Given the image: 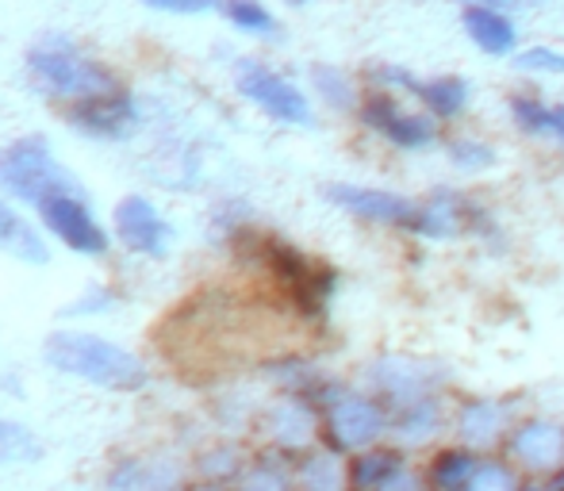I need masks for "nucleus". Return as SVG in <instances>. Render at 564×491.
<instances>
[{"instance_id": "obj_10", "label": "nucleus", "mask_w": 564, "mask_h": 491, "mask_svg": "<svg viewBox=\"0 0 564 491\" xmlns=\"http://www.w3.org/2000/svg\"><path fill=\"white\" fill-rule=\"evenodd\" d=\"M460 28H465V35L473 39L484 54H511L514 43H519V31H514L511 15L496 12V8L465 4V12H460Z\"/></svg>"}, {"instance_id": "obj_18", "label": "nucleus", "mask_w": 564, "mask_h": 491, "mask_svg": "<svg viewBox=\"0 0 564 491\" xmlns=\"http://www.w3.org/2000/svg\"><path fill=\"white\" fill-rule=\"evenodd\" d=\"M227 15L238 31H253V35H269L276 28L273 12L258 0H227Z\"/></svg>"}, {"instance_id": "obj_7", "label": "nucleus", "mask_w": 564, "mask_h": 491, "mask_svg": "<svg viewBox=\"0 0 564 491\" xmlns=\"http://www.w3.org/2000/svg\"><path fill=\"white\" fill-rule=\"evenodd\" d=\"M39 211H43V223L51 227L69 250H77V253L108 250V234L97 227V219H93L89 204H85L82 196H54V200H46Z\"/></svg>"}, {"instance_id": "obj_13", "label": "nucleus", "mask_w": 564, "mask_h": 491, "mask_svg": "<svg viewBox=\"0 0 564 491\" xmlns=\"http://www.w3.org/2000/svg\"><path fill=\"white\" fill-rule=\"evenodd\" d=\"M511 116L527 134H550V139H564V105H542L538 97H511Z\"/></svg>"}, {"instance_id": "obj_23", "label": "nucleus", "mask_w": 564, "mask_h": 491, "mask_svg": "<svg viewBox=\"0 0 564 491\" xmlns=\"http://www.w3.org/2000/svg\"><path fill=\"white\" fill-rule=\"evenodd\" d=\"M395 472V454H377V457H361L354 469V480L361 488H384V480Z\"/></svg>"}, {"instance_id": "obj_21", "label": "nucleus", "mask_w": 564, "mask_h": 491, "mask_svg": "<svg viewBox=\"0 0 564 491\" xmlns=\"http://www.w3.org/2000/svg\"><path fill=\"white\" fill-rule=\"evenodd\" d=\"M449 162L465 173H480V170H491L496 165V150L484 146V142H473V139H460L449 146Z\"/></svg>"}, {"instance_id": "obj_3", "label": "nucleus", "mask_w": 564, "mask_h": 491, "mask_svg": "<svg viewBox=\"0 0 564 491\" xmlns=\"http://www.w3.org/2000/svg\"><path fill=\"white\" fill-rule=\"evenodd\" d=\"M31 69H35V77L46 89L62 92V97L93 100V97H105V92H116V77L105 66H97L93 58H82L62 39L35 46L31 51Z\"/></svg>"}, {"instance_id": "obj_28", "label": "nucleus", "mask_w": 564, "mask_h": 491, "mask_svg": "<svg viewBox=\"0 0 564 491\" xmlns=\"http://www.w3.org/2000/svg\"><path fill=\"white\" fill-rule=\"evenodd\" d=\"M289 4H307V0H289Z\"/></svg>"}, {"instance_id": "obj_24", "label": "nucleus", "mask_w": 564, "mask_h": 491, "mask_svg": "<svg viewBox=\"0 0 564 491\" xmlns=\"http://www.w3.org/2000/svg\"><path fill=\"white\" fill-rule=\"evenodd\" d=\"M465 491H511V472L499 465H480Z\"/></svg>"}, {"instance_id": "obj_27", "label": "nucleus", "mask_w": 564, "mask_h": 491, "mask_svg": "<svg viewBox=\"0 0 564 491\" xmlns=\"http://www.w3.org/2000/svg\"><path fill=\"white\" fill-rule=\"evenodd\" d=\"M460 4H480V8H496V12H514V8H527L534 0H460Z\"/></svg>"}, {"instance_id": "obj_1", "label": "nucleus", "mask_w": 564, "mask_h": 491, "mask_svg": "<svg viewBox=\"0 0 564 491\" xmlns=\"http://www.w3.org/2000/svg\"><path fill=\"white\" fill-rule=\"evenodd\" d=\"M43 358L58 372L69 377H85L93 384L119 388V392H134L147 384V369L134 353L123 346H112L97 335H51L43 346Z\"/></svg>"}, {"instance_id": "obj_17", "label": "nucleus", "mask_w": 564, "mask_h": 491, "mask_svg": "<svg viewBox=\"0 0 564 491\" xmlns=\"http://www.w3.org/2000/svg\"><path fill=\"white\" fill-rule=\"evenodd\" d=\"M476 457L473 454H460V449H449V454H442L438 461H434V484L442 491H465L468 480L476 477Z\"/></svg>"}, {"instance_id": "obj_14", "label": "nucleus", "mask_w": 564, "mask_h": 491, "mask_svg": "<svg viewBox=\"0 0 564 491\" xmlns=\"http://www.w3.org/2000/svg\"><path fill=\"white\" fill-rule=\"evenodd\" d=\"M0 246H4V250H12L15 258L46 261V246H43V239H39V234L31 231V227L23 223V219L15 216V211L8 208L4 200H0Z\"/></svg>"}, {"instance_id": "obj_9", "label": "nucleus", "mask_w": 564, "mask_h": 491, "mask_svg": "<svg viewBox=\"0 0 564 491\" xmlns=\"http://www.w3.org/2000/svg\"><path fill=\"white\" fill-rule=\"evenodd\" d=\"M380 430H384V415L369 400H338L335 411H330V434L346 449L369 446Z\"/></svg>"}, {"instance_id": "obj_11", "label": "nucleus", "mask_w": 564, "mask_h": 491, "mask_svg": "<svg viewBox=\"0 0 564 491\" xmlns=\"http://www.w3.org/2000/svg\"><path fill=\"white\" fill-rule=\"evenodd\" d=\"M69 120L93 134H123L134 120V108H131V100L116 89V92H105V97L82 100V108H74Z\"/></svg>"}, {"instance_id": "obj_2", "label": "nucleus", "mask_w": 564, "mask_h": 491, "mask_svg": "<svg viewBox=\"0 0 564 491\" xmlns=\"http://www.w3.org/2000/svg\"><path fill=\"white\" fill-rule=\"evenodd\" d=\"M0 185L23 204L43 208L54 196H77L82 185L69 170L54 162V154L39 139H23L0 154Z\"/></svg>"}, {"instance_id": "obj_4", "label": "nucleus", "mask_w": 564, "mask_h": 491, "mask_svg": "<svg viewBox=\"0 0 564 491\" xmlns=\"http://www.w3.org/2000/svg\"><path fill=\"white\" fill-rule=\"evenodd\" d=\"M327 200L338 204L341 211L365 219V223H392L408 227V231H423V204L408 200V196L384 193V188H365V185H327Z\"/></svg>"}, {"instance_id": "obj_22", "label": "nucleus", "mask_w": 564, "mask_h": 491, "mask_svg": "<svg viewBox=\"0 0 564 491\" xmlns=\"http://www.w3.org/2000/svg\"><path fill=\"white\" fill-rule=\"evenodd\" d=\"M514 69H527V74H561L564 77V54L553 46H530V51L514 54Z\"/></svg>"}, {"instance_id": "obj_19", "label": "nucleus", "mask_w": 564, "mask_h": 491, "mask_svg": "<svg viewBox=\"0 0 564 491\" xmlns=\"http://www.w3.org/2000/svg\"><path fill=\"white\" fill-rule=\"evenodd\" d=\"M312 81H315V89L323 92V100H327L330 108H354V85H349V77L341 74V69L315 66Z\"/></svg>"}, {"instance_id": "obj_12", "label": "nucleus", "mask_w": 564, "mask_h": 491, "mask_svg": "<svg viewBox=\"0 0 564 491\" xmlns=\"http://www.w3.org/2000/svg\"><path fill=\"white\" fill-rule=\"evenodd\" d=\"M514 454L534 469H550V465L564 461V434L550 423H530L514 438Z\"/></svg>"}, {"instance_id": "obj_8", "label": "nucleus", "mask_w": 564, "mask_h": 491, "mask_svg": "<svg viewBox=\"0 0 564 491\" xmlns=\"http://www.w3.org/2000/svg\"><path fill=\"white\" fill-rule=\"evenodd\" d=\"M116 234L127 250L150 253V258H165L170 250V223L154 211V204H147L142 196H123L116 208Z\"/></svg>"}, {"instance_id": "obj_26", "label": "nucleus", "mask_w": 564, "mask_h": 491, "mask_svg": "<svg viewBox=\"0 0 564 491\" xmlns=\"http://www.w3.org/2000/svg\"><path fill=\"white\" fill-rule=\"evenodd\" d=\"M242 491H284V484H281V477H273L269 469H261V472H253V477L246 480Z\"/></svg>"}, {"instance_id": "obj_5", "label": "nucleus", "mask_w": 564, "mask_h": 491, "mask_svg": "<svg viewBox=\"0 0 564 491\" xmlns=\"http://www.w3.org/2000/svg\"><path fill=\"white\" fill-rule=\"evenodd\" d=\"M238 92L281 123H312V105H307L304 92L292 81H284L281 74L258 66V62H242V69H238Z\"/></svg>"}, {"instance_id": "obj_16", "label": "nucleus", "mask_w": 564, "mask_h": 491, "mask_svg": "<svg viewBox=\"0 0 564 491\" xmlns=\"http://www.w3.org/2000/svg\"><path fill=\"white\" fill-rule=\"evenodd\" d=\"M43 457V441L28 430L0 418V465H31Z\"/></svg>"}, {"instance_id": "obj_6", "label": "nucleus", "mask_w": 564, "mask_h": 491, "mask_svg": "<svg viewBox=\"0 0 564 491\" xmlns=\"http://www.w3.org/2000/svg\"><path fill=\"white\" fill-rule=\"evenodd\" d=\"M361 120L369 131L384 134L388 142L403 150H419V146H431L438 139V123L431 116H408L395 108V100L388 92H369V100L361 105Z\"/></svg>"}, {"instance_id": "obj_15", "label": "nucleus", "mask_w": 564, "mask_h": 491, "mask_svg": "<svg viewBox=\"0 0 564 491\" xmlns=\"http://www.w3.org/2000/svg\"><path fill=\"white\" fill-rule=\"evenodd\" d=\"M415 97L423 100L434 116L449 120V116H457L460 108L468 105V81H460V77H434V81L419 85Z\"/></svg>"}, {"instance_id": "obj_25", "label": "nucleus", "mask_w": 564, "mask_h": 491, "mask_svg": "<svg viewBox=\"0 0 564 491\" xmlns=\"http://www.w3.org/2000/svg\"><path fill=\"white\" fill-rule=\"evenodd\" d=\"M147 4L165 8V12H208V8H216L219 0H147Z\"/></svg>"}, {"instance_id": "obj_20", "label": "nucleus", "mask_w": 564, "mask_h": 491, "mask_svg": "<svg viewBox=\"0 0 564 491\" xmlns=\"http://www.w3.org/2000/svg\"><path fill=\"white\" fill-rule=\"evenodd\" d=\"M496 430H499L496 403H473V407H465V415H460V434H465L468 441H488Z\"/></svg>"}]
</instances>
